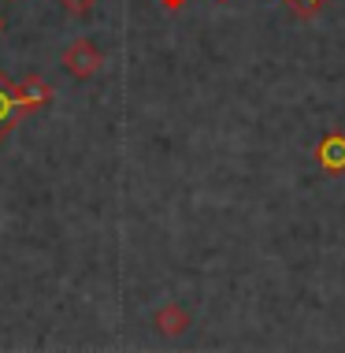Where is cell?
<instances>
[{
    "label": "cell",
    "instance_id": "6da1fadb",
    "mask_svg": "<svg viewBox=\"0 0 345 353\" xmlns=\"http://www.w3.org/2000/svg\"><path fill=\"white\" fill-rule=\"evenodd\" d=\"M63 68H67V74H74L79 82H85L104 68V52L97 49V41L79 37V41H71L63 49Z\"/></svg>",
    "mask_w": 345,
    "mask_h": 353
},
{
    "label": "cell",
    "instance_id": "7a4b0ae2",
    "mask_svg": "<svg viewBox=\"0 0 345 353\" xmlns=\"http://www.w3.org/2000/svg\"><path fill=\"white\" fill-rule=\"evenodd\" d=\"M152 327H156L164 339H182L189 327H194V316H189L186 305L167 301V305H160V309L152 312Z\"/></svg>",
    "mask_w": 345,
    "mask_h": 353
},
{
    "label": "cell",
    "instance_id": "3957f363",
    "mask_svg": "<svg viewBox=\"0 0 345 353\" xmlns=\"http://www.w3.org/2000/svg\"><path fill=\"white\" fill-rule=\"evenodd\" d=\"M52 97V85L41 74H26L23 82H15V104L19 112H41Z\"/></svg>",
    "mask_w": 345,
    "mask_h": 353
},
{
    "label": "cell",
    "instance_id": "277c9868",
    "mask_svg": "<svg viewBox=\"0 0 345 353\" xmlns=\"http://www.w3.org/2000/svg\"><path fill=\"white\" fill-rule=\"evenodd\" d=\"M315 164L331 175H342L345 171V134L342 130H327L320 141H315Z\"/></svg>",
    "mask_w": 345,
    "mask_h": 353
},
{
    "label": "cell",
    "instance_id": "5b68a950",
    "mask_svg": "<svg viewBox=\"0 0 345 353\" xmlns=\"http://www.w3.org/2000/svg\"><path fill=\"white\" fill-rule=\"evenodd\" d=\"M19 116H23V112H19V104H15V82L0 71V141L15 130Z\"/></svg>",
    "mask_w": 345,
    "mask_h": 353
},
{
    "label": "cell",
    "instance_id": "8992f818",
    "mask_svg": "<svg viewBox=\"0 0 345 353\" xmlns=\"http://www.w3.org/2000/svg\"><path fill=\"white\" fill-rule=\"evenodd\" d=\"M282 4L290 8V12H293L297 19H312L323 4H331V0H282Z\"/></svg>",
    "mask_w": 345,
    "mask_h": 353
},
{
    "label": "cell",
    "instance_id": "52a82bcc",
    "mask_svg": "<svg viewBox=\"0 0 345 353\" xmlns=\"http://www.w3.org/2000/svg\"><path fill=\"white\" fill-rule=\"evenodd\" d=\"M60 4H63L71 15H90L93 8H97V0H60Z\"/></svg>",
    "mask_w": 345,
    "mask_h": 353
},
{
    "label": "cell",
    "instance_id": "ba28073f",
    "mask_svg": "<svg viewBox=\"0 0 345 353\" xmlns=\"http://www.w3.org/2000/svg\"><path fill=\"white\" fill-rule=\"evenodd\" d=\"M160 4H164L167 12H178V8H186V0H160Z\"/></svg>",
    "mask_w": 345,
    "mask_h": 353
},
{
    "label": "cell",
    "instance_id": "9c48e42d",
    "mask_svg": "<svg viewBox=\"0 0 345 353\" xmlns=\"http://www.w3.org/2000/svg\"><path fill=\"white\" fill-rule=\"evenodd\" d=\"M0 30H4V15H0Z\"/></svg>",
    "mask_w": 345,
    "mask_h": 353
},
{
    "label": "cell",
    "instance_id": "30bf717a",
    "mask_svg": "<svg viewBox=\"0 0 345 353\" xmlns=\"http://www.w3.org/2000/svg\"><path fill=\"white\" fill-rule=\"evenodd\" d=\"M8 4H15V0H8Z\"/></svg>",
    "mask_w": 345,
    "mask_h": 353
},
{
    "label": "cell",
    "instance_id": "8fae6325",
    "mask_svg": "<svg viewBox=\"0 0 345 353\" xmlns=\"http://www.w3.org/2000/svg\"><path fill=\"white\" fill-rule=\"evenodd\" d=\"M219 4H227V0H219Z\"/></svg>",
    "mask_w": 345,
    "mask_h": 353
}]
</instances>
